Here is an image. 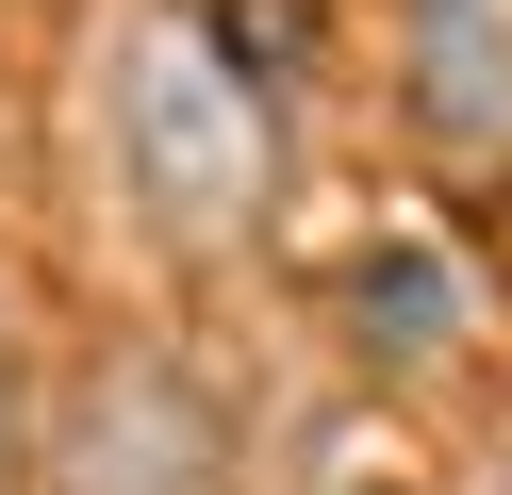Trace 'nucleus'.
<instances>
[{
    "instance_id": "obj_2",
    "label": "nucleus",
    "mask_w": 512,
    "mask_h": 495,
    "mask_svg": "<svg viewBox=\"0 0 512 495\" xmlns=\"http://www.w3.org/2000/svg\"><path fill=\"white\" fill-rule=\"evenodd\" d=\"M50 495H232V429L166 347H100L50 396Z\"/></svg>"
},
{
    "instance_id": "obj_4",
    "label": "nucleus",
    "mask_w": 512,
    "mask_h": 495,
    "mask_svg": "<svg viewBox=\"0 0 512 495\" xmlns=\"http://www.w3.org/2000/svg\"><path fill=\"white\" fill-rule=\"evenodd\" d=\"M364 330H397V347L430 363V347H446V264H430V248H380V264H364Z\"/></svg>"
},
{
    "instance_id": "obj_6",
    "label": "nucleus",
    "mask_w": 512,
    "mask_h": 495,
    "mask_svg": "<svg viewBox=\"0 0 512 495\" xmlns=\"http://www.w3.org/2000/svg\"><path fill=\"white\" fill-rule=\"evenodd\" d=\"M380 495H397V479H380Z\"/></svg>"
},
{
    "instance_id": "obj_1",
    "label": "nucleus",
    "mask_w": 512,
    "mask_h": 495,
    "mask_svg": "<svg viewBox=\"0 0 512 495\" xmlns=\"http://www.w3.org/2000/svg\"><path fill=\"white\" fill-rule=\"evenodd\" d=\"M100 149H116V198L149 215V248H182V264L265 248V215H281V116L215 50L199 0H133L100 33Z\"/></svg>"
},
{
    "instance_id": "obj_5",
    "label": "nucleus",
    "mask_w": 512,
    "mask_h": 495,
    "mask_svg": "<svg viewBox=\"0 0 512 495\" xmlns=\"http://www.w3.org/2000/svg\"><path fill=\"white\" fill-rule=\"evenodd\" d=\"M0 479H17V347H0Z\"/></svg>"
},
{
    "instance_id": "obj_3",
    "label": "nucleus",
    "mask_w": 512,
    "mask_h": 495,
    "mask_svg": "<svg viewBox=\"0 0 512 495\" xmlns=\"http://www.w3.org/2000/svg\"><path fill=\"white\" fill-rule=\"evenodd\" d=\"M397 66L446 165H512V0H397Z\"/></svg>"
}]
</instances>
